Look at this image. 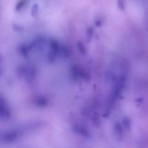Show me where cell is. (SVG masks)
<instances>
[]
</instances>
